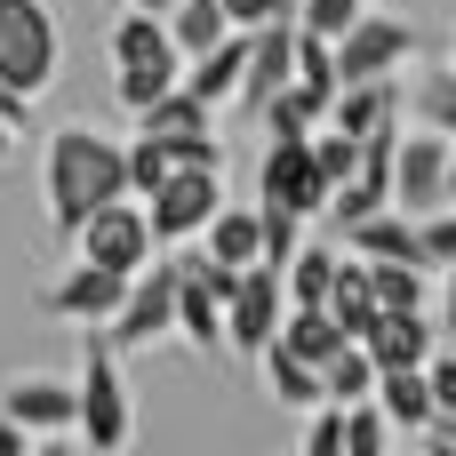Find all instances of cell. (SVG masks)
Listing matches in <instances>:
<instances>
[{"label": "cell", "mask_w": 456, "mask_h": 456, "mask_svg": "<svg viewBox=\"0 0 456 456\" xmlns=\"http://www.w3.org/2000/svg\"><path fill=\"white\" fill-rule=\"evenodd\" d=\"M417 441H425V449H441V456H456V409H433V417L417 425Z\"/></svg>", "instance_id": "f35d334b"}, {"label": "cell", "mask_w": 456, "mask_h": 456, "mask_svg": "<svg viewBox=\"0 0 456 456\" xmlns=\"http://www.w3.org/2000/svg\"><path fill=\"white\" fill-rule=\"evenodd\" d=\"M56 64H64V40H56V16L40 0H0V88L40 104L56 88Z\"/></svg>", "instance_id": "3957f363"}, {"label": "cell", "mask_w": 456, "mask_h": 456, "mask_svg": "<svg viewBox=\"0 0 456 456\" xmlns=\"http://www.w3.org/2000/svg\"><path fill=\"white\" fill-rule=\"evenodd\" d=\"M168 168H176V160H168V144H160V136H144V128H136V136H128V192H136V200H144V192H152V184H160V176H168Z\"/></svg>", "instance_id": "1f68e13d"}, {"label": "cell", "mask_w": 456, "mask_h": 456, "mask_svg": "<svg viewBox=\"0 0 456 456\" xmlns=\"http://www.w3.org/2000/svg\"><path fill=\"white\" fill-rule=\"evenodd\" d=\"M136 128H144V136H160V144H168V160H176V144L216 136V104H200V96L176 80V88H160L152 104H136Z\"/></svg>", "instance_id": "e0dca14e"}, {"label": "cell", "mask_w": 456, "mask_h": 456, "mask_svg": "<svg viewBox=\"0 0 456 456\" xmlns=\"http://www.w3.org/2000/svg\"><path fill=\"white\" fill-rule=\"evenodd\" d=\"M24 120H32V104L0 88V160H16V144H24Z\"/></svg>", "instance_id": "8d00e7d4"}, {"label": "cell", "mask_w": 456, "mask_h": 456, "mask_svg": "<svg viewBox=\"0 0 456 456\" xmlns=\"http://www.w3.org/2000/svg\"><path fill=\"white\" fill-rule=\"evenodd\" d=\"M32 449H40V441H32L16 417H0V456H32Z\"/></svg>", "instance_id": "60d3db41"}, {"label": "cell", "mask_w": 456, "mask_h": 456, "mask_svg": "<svg viewBox=\"0 0 456 456\" xmlns=\"http://www.w3.org/2000/svg\"><path fill=\"white\" fill-rule=\"evenodd\" d=\"M297 248H305V216H297V208H273V200H256V265H273V273H281Z\"/></svg>", "instance_id": "f546056e"}, {"label": "cell", "mask_w": 456, "mask_h": 456, "mask_svg": "<svg viewBox=\"0 0 456 456\" xmlns=\"http://www.w3.org/2000/svg\"><path fill=\"white\" fill-rule=\"evenodd\" d=\"M224 297H232V265L184 256V273H176V337H184L200 361L224 353Z\"/></svg>", "instance_id": "30bf717a"}, {"label": "cell", "mask_w": 456, "mask_h": 456, "mask_svg": "<svg viewBox=\"0 0 456 456\" xmlns=\"http://www.w3.org/2000/svg\"><path fill=\"white\" fill-rule=\"evenodd\" d=\"M216 8H224V24H232V32H248V24H273V16H289L297 0H216Z\"/></svg>", "instance_id": "d590c367"}, {"label": "cell", "mask_w": 456, "mask_h": 456, "mask_svg": "<svg viewBox=\"0 0 456 456\" xmlns=\"http://www.w3.org/2000/svg\"><path fill=\"white\" fill-rule=\"evenodd\" d=\"M256 200L297 208L305 224L329 208V176H321V160H313V128H305V136H265V152H256Z\"/></svg>", "instance_id": "9c48e42d"}, {"label": "cell", "mask_w": 456, "mask_h": 456, "mask_svg": "<svg viewBox=\"0 0 456 456\" xmlns=\"http://www.w3.org/2000/svg\"><path fill=\"white\" fill-rule=\"evenodd\" d=\"M120 8H152V16H168V8H176V0H120Z\"/></svg>", "instance_id": "b9f144b4"}, {"label": "cell", "mask_w": 456, "mask_h": 456, "mask_svg": "<svg viewBox=\"0 0 456 456\" xmlns=\"http://www.w3.org/2000/svg\"><path fill=\"white\" fill-rule=\"evenodd\" d=\"M321 305H329V321H337V329L361 345V337H369V321H377V297H369V265L337 248V281H329V297H321Z\"/></svg>", "instance_id": "44dd1931"}, {"label": "cell", "mask_w": 456, "mask_h": 456, "mask_svg": "<svg viewBox=\"0 0 456 456\" xmlns=\"http://www.w3.org/2000/svg\"><path fill=\"white\" fill-rule=\"evenodd\" d=\"M120 289H128V273H104V265L72 256V273H56V281L40 289V313H56V321H72V329H104L112 305H120Z\"/></svg>", "instance_id": "4fadbf2b"}, {"label": "cell", "mask_w": 456, "mask_h": 456, "mask_svg": "<svg viewBox=\"0 0 456 456\" xmlns=\"http://www.w3.org/2000/svg\"><path fill=\"white\" fill-rule=\"evenodd\" d=\"M305 456H345V401H313V425H305Z\"/></svg>", "instance_id": "e575fe53"}, {"label": "cell", "mask_w": 456, "mask_h": 456, "mask_svg": "<svg viewBox=\"0 0 456 456\" xmlns=\"http://www.w3.org/2000/svg\"><path fill=\"white\" fill-rule=\"evenodd\" d=\"M393 208H409V216L449 208V136H433V128L393 136Z\"/></svg>", "instance_id": "7c38bea8"}, {"label": "cell", "mask_w": 456, "mask_h": 456, "mask_svg": "<svg viewBox=\"0 0 456 456\" xmlns=\"http://www.w3.org/2000/svg\"><path fill=\"white\" fill-rule=\"evenodd\" d=\"M160 24H168V40H176V56H200V48H216V40L232 32L216 0H176V8H168Z\"/></svg>", "instance_id": "4316f807"}, {"label": "cell", "mask_w": 456, "mask_h": 456, "mask_svg": "<svg viewBox=\"0 0 456 456\" xmlns=\"http://www.w3.org/2000/svg\"><path fill=\"white\" fill-rule=\"evenodd\" d=\"M369 401H377V409H385L401 433H417V425L433 417V385H425V369H377Z\"/></svg>", "instance_id": "cb8c5ba5"}, {"label": "cell", "mask_w": 456, "mask_h": 456, "mask_svg": "<svg viewBox=\"0 0 456 456\" xmlns=\"http://www.w3.org/2000/svg\"><path fill=\"white\" fill-rule=\"evenodd\" d=\"M289 40H297V16L248 24V64H240V88H232V104H240V112H256V104L289 80Z\"/></svg>", "instance_id": "2e32d148"}, {"label": "cell", "mask_w": 456, "mask_h": 456, "mask_svg": "<svg viewBox=\"0 0 456 456\" xmlns=\"http://www.w3.org/2000/svg\"><path fill=\"white\" fill-rule=\"evenodd\" d=\"M329 120L345 128V136H385V128H401V80L385 72V80H345L337 96H329Z\"/></svg>", "instance_id": "ac0fdd59"}, {"label": "cell", "mask_w": 456, "mask_h": 456, "mask_svg": "<svg viewBox=\"0 0 456 456\" xmlns=\"http://www.w3.org/2000/svg\"><path fill=\"white\" fill-rule=\"evenodd\" d=\"M176 273H184V256H160V248L128 273L120 305H112V321H104V337H112L120 353H152V345L176 337Z\"/></svg>", "instance_id": "5b68a950"}, {"label": "cell", "mask_w": 456, "mask_h": 456, "mask_svg": "<svg viewBox=\"0 0 456 456\" xmlns=\"http://www.w3.org/2000/svg\"><path fill=\"white\" fill-rule=\"evenodd\" d=\"M200 256H216V265H256V208H216L208 224H200Z\"/></svg>", "instance_id": "d4e9b609"}, {"label": "cell", "mask_w": 456, "mask_h": 456, "mask_svg": "<svg viewBox=\"0 0 456 456\" xmlns=\"http://www.w3.org/2000/svg\"><path fill=\"white\" fill-rule=\"evenodd\" d=\"M72 256H88V265H104V273H136L160 240H152V224H144V200L136 192H112V200H96L72 232Z\"/></svg>", "instance_id": "8992f818"}, {"label": "cell", "mask_w": 456, "mask_h": 456, "mask_svg": "<svg viewBox=\"0 0 456 456\" xmlns=\"http://www.w3.org/2000/svg\"><path fill=\"white\" fill-rule=\"evenodd\" d=\"M393 441H401V425H393L377 401H353V409H345V456H385Z\"/></svg>", "instance_id": "4dcf8cb0"}, {"label": "cell", "mask_w": 456, "mask_h": 456, "mask_svg": "<svg viewBox=\"0 0 456 456\" xmlns=\"http://www.w3.org/2000/svg\"><path fill=\"white\" fill-rule=\"evenodd\" d=\"M329 281H337V248H313V240H305V248L281 265V297H289V305H321Z\"/></svg>", "instance_id": "83f0119b"}, {"label": "cell", "mask_w": 456, "mask_h": 456, "mask_svg": "<svg viewBox=\"0 0 456 456\" xmlns=\"http://www.w3.org/2000/svg\"><path fill=\"white\" fill-rule=\"evenodd\" d=\"M361 8H369V0H297L289 16H297L305 32H321V40H337V32H345V24H353Z\"/></svg>", "instance_id": "836d02e7"}, {"label": "cell", "mask_w": 456, "mask_h": 456, "mask_svg": "<svg viewBox=\"0 0 456 456\" xmlns=\"http://www.w3.org/2000/svg\"><path fill=\"white\" fill-rule=\"evenodd\" d=\"M256 361H265V385H273V401H281V409H313V401H321V369H313V361H297L289 345H265Z\"/></svg>", "instance_id": "484cf974"}, {"label": "cell", "mask_w": 456, "mask_h": 456, "mask_svg": "<svg viewBox=\"0 0 456 456\" xmlns=\"http://www.w3.org/2000/svg\"><path fill=\"white\" fill-rule=\"evenodd\" d=\"M425 385H433V409H456V353L433 345V361H425Z\"/></svg>", "instance_id": "74e56055"}, {"label": "cell", "mask_w": 456, "mask_h": 456, "mask_svg": "<svg viewBox=\"0 0 456 456\" xmlns=\"http://www.w3.org/2000/svg\"><path fill=\"white\" fill-rule=\"evenodd\" d=\"M353 256V248H345ZM369 265V297H377V313H401V305H433V273L425 265H409V256H361Z\"/></svg>", "instance_id": "7402d4cb"}, {"label": "cell", "mask_w": 456, "mask_h": 456, "mask_svg": "<svg viewBox=\"0 0 456 456\" xmlns=\"http://www.w3.org/2000/svg\"><path fill=\"white\" fill-rule=\"evenodd\" d=\"M433 345H441V329H433V305L377 313V321H369V337H361V353H369L377 369H425V361H433Z\"/></svg>", "instance_id": "5bb4252c"}, {"label": "cell", "mask_w": 456, "mask_h": 456, "mask_svg": "<svg viewBox=\"0 0 456 456\" xmlns=\"http://www.w3.org/2000/svg\"><path fill=\"white\" fill-rule=\"evenodd\" d=\"M401 120H417L433 136H456V56L449 64H417L401 80Z\"/></svg>", "instance_id": "d6986e66"}, {"label": "cell", "mask_w": 456, "mask_h": 456, "mask_svg": "<svg viewBox=\"0 0 456 456\" xmlns=\"http://www.w3.org/2000/svg\"><path fill=\"white\" fill-rule=\"evenodd\" d=\"M449 208H456V136H449Z\"/></svg>", "instance_id": "7bdbcfd3"}, {"label": "cell", "mask_w": 456, "mask_h": 456, "mask_svg": "<svg viewBox=\"0 0 456 456\" xmlns=\"http://www.w3.org/2000/svg\"><path fill=\"white\" fill-rule=\"evenodd\" d=\"M433 329H441V337H456V265L441 273V313H433Z\"/></svg>", "instance_id": "ab89813d"}, {"label": "cell", "mask_w": 456, "mask_h": 456, "mask_svg": "<svg viewBox=\"0 0 456 456\" xmlns=\"http://www.w3.org/2000/svg\"><path fill=\"white\" fill-rule=\"evenodd\" d=\"M216 208H224V168H168V176L144 192V224H152L160 248L200 240V224H208Z\"/></svg>", "instance_id": "ba28073f"}, {"label": "cell", "mask_w": 456, "mask_h": 456, "mask_svg": "<svg viewBox=\"0 0 456 456\" xmlns=\"http://www.w3.org/2000/svg\"><path fill=\"white\" fill-rule=\"evenodd\" d=\"M369 385H377V361L361 353V345H337L329 361H321V401H369Z\"/></svg>", "instance_id": "f1b7e54d"}, {"label": "cell", "mask_w": 456, "mask_h": 456, "mask_svg": "<svg viewBox=\"0 0 456 456\" xmlns=\"http://www.w3.org/2000/svg\"><path fill=\"white\" fill-rule=\"evenodd\" d=\"M240 64H248V32H224L216 48H200V56H184V88L200 96V104H232V88H240Z\"/></svg>", "instance_id": "ffe728a7"}, {"label": "cell", "mask_w": 456, "mask_h": 456, "mask_svg": "<svg viewBox=\"0 0 456 456\" xmlns=\"http://www.w3.org/2000/svg\"><path fill=\"white\" fill-rule=\"evenodd\" d=\"M0 417H16L32 441H64L72 433V377H16V385H0Z\"/></svg>", "instance_id": "9a60e30c"}, {"label": "cell", "mask_w": 456, "mask_h": 456, "mask_svg": "<svg viewBox=\"0 0 456 456\" xmlns=\"http://www.w3.org/2000/svg\"><path fill=\"white\" fill-rule=\"evenodd\" d=\"M417 256H425L433 273H449V265H456V208H425V224H417Z\"/></svg>", "instance_id": "d6a6232c"}, {"label": "cell", "mask_w": 456, "mask_h": 456, "mask_svg": "<svg viewBox=\"0 0 456 456\" xmlns=\"http://www.w3.org/2000/svg\"><path fill=\"white\" fill-rule=\"evenodd\" d=\"M176 72H184V56H176L168 24H160L152 8H128V16L112 24V96L136 112V104H152L160 88H176Z\"/></svg>", "instance_id": "277c9868"}, {"label": "cell", "mask_w": 456, "mask_h": 456, "mask_svg": "<svg viewBox=\"0 0 456 456\" xmlns=\"http://www.w3.org/2000/svg\"><path fill=\"white\" fill-rule=\"evenodd\" d=\"M281 313H289L281 273H273V265H240V273H232V297H224V353H248V361H256V353L273 345Z\"/></svg>", "instance_id": "8fae6325"}, {"label": "cell", "mask_w": 456, "mask_h": 456, "mask_svg": "<svg viewBox=\"0 0 456 456\" xmlns=\"http://www.w3.org/2000/svg\"><path fill=\"white\" fill-rule=\"evenodd\" d=\"M273 345H289L297 361H313V369H321V361H329L337 345H353V337L329 321V305H289V313H281V329H273Z\"/></svg>", "instance_id": "603a6c76"}, {"label": "cell", "mask_w": 456, "mask_h": 456, "mask_svg": "<svg viewBox=\"0 0 456 456\" xmlns=\"http://www.w3.org/2000/svg\"><path fill=\"white\" fill-rule=\"evenodd\" d=\"M72 433L96 456L128 449L136 433V401H128V377H120V345L104 329H80V377H72Z\"/></svg>", "instance_id": "7a4b0ae2"}, {"label": "cell", "mask_w": 456, "mask_h": 456, "mask_svg": "<svg viewBox=\"0 0 456 456\" xmlns=\"http://www.w3.org/2000/svg\"><path fill=\"white\" fill-rule=\"evenodd\" d=\"M112 192H128V144L104 136V128H88V120L48 128V224L72 232Z\"/></svg>", "instance_id": "6da1fadb"}, {"label": "cell", "mask_w": 456, "mask_h": 456, "mask_svg": "<svg viewBox=\"0 0 456 456\" xmlns=\"http://www.w3.org/2000/svg\"><path fill=\"white\" fill-rule=\"evenodd\" d=\"M329 56H337V88H345V80H385V72H409V64H417V24L361 8V16L329 40Z\"/></svg>", "instance_id": "52a82bcc"}]
</instances>
